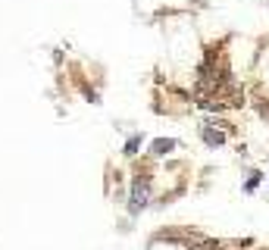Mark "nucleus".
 <instances>
[{
	"instance_id": "f257e3e1",
	"label": "nucleus",
	"mask_w": 269,
	"mask_h": 250,
	"mask_svg": "<svg viewBox=\"0 0 269 250\" xmlns=\"http://www.w3.org/2000/svg\"><path fill=\"white\" fill-rule=\"evenodd\" d=\"M144 203H147V185L135 182V191H132V210H141Z\"/></svg>"
},
{
	"instance_id": "f03ea898",
	"label": "nucleus",
	"mask_w": 269,
	"mask_h": 250,
	"mask_svg": "<svg viewBox=\"0 0 269 250\" xmlns=\"http://www.w3.org/2000/svg\"><path fill=\"white\" fill-rule=\"evenodd\" d=\"M204 141H207L210 147H219L222 141H225V135L222 132H213V129H204Z\"/></svg>"
},
{
	"instance_id": "7ed1b4c3",
	"label": "nucleus",
	"mask_w": 269,
	"mask_h": 250,
	"mask_svg": "<svg viewBox=\"0 0 269 250\" xmlns=\"http://www.w3.org/2000/svg\"><path fill=\"white\" fill-rule=\"evenodd\" d=\"M169 150H175V141H163V138H160V141H153V153L157 156H163V153H169Z\"/></svg>"
},
{
	"instance_id": "20e7f679",
	"label": "nucleus",
	"mask_w": 269,
	"mask_h": 250,
	"mask_svg": "<svg viewBox=\"0 0 269 250\" xmlns=\"http://www.w3.org/2000/svg\"><path fill=\"white\" fill-rule=\"evenodd\" d=\"M260 113H263V116L269 119V103H263V106H260Z\"/></svg>"
}]
</instances>
